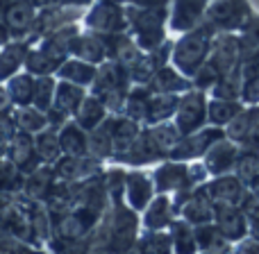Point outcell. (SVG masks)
<instances>
[{
    "mask_svg": "<svg viewBox=\"0 0 259 254\" xmlns=\"http://www.w3.org/2000/svg\"><path fill=\"white\" fill-rule=\"evenodd\" d=\"M127 82H130V73L125 66L116 62V59H105L103 64H98L96 68V77L91 82V91L94 95H98L105 103V107L116 112L123 109L125 105V95H127Z\"/></svg>",
    "mask_w": 259,
    "mask_h": 254,
    "instance_id": "1",
    "label": "cell"
},
{
    "mask_svg": "<svg viewBox=\"0 0 259 254\" xmlns=\"http://www.w3.org/2000/svg\"><path fill=\"white\" fill-rule=\"evenodd\" d=\"M211 27H191L187 30V34L175 43L173 48V64L180 68V73L187 77H193L198 73V68L205 64L207 55L211 48Z\"/></svg>",
    "mask_w": 259,
    "mask_h": 254,
    "instance_id": "2",
    "label": "cell"
},
{
    "mask_svg": "<svg viewBox=\"0 0 259 254\" xmlns=\"http://www.w3.org/2000/svg\"><path fill=\"white\" fill-rule=\"evenodd\" d=\"M127 25L134 30L139 48L157 50L164 41L166 12L161 7H130L125 9Z\"/></svg>",
    "mask_w": 259,
    "mask_h": 254,
    "instance_id": "3",
    "label": "cell"
},
{
    "mask_svg": "<svg viewBox=\"0 0 259 254\" xmlns=\"http://www.w3.org/2000/svg\"><path fill=\"white\" fill-rule=\"evenodd\" d=\"M211 30H237L250 21V7L246 0H211L202 14Z\"/></svg>",
    "mask_w": 259,
    "mask_h": 254,
    "instance_id": "4",
    "label": "cell"
},
{
    "mask_svg": "<svg viewBox=\"0 0 259 254\" xmlns=\"http://www.w3.org/2000/svg\"><path fill=\"white\" fill-rule=\"evenodd\" d=\"M87 30L98 32V34H116L127 27L125 9L118 0H98L91 5V9L84 14Z\"/></svg>",
    "mask_w": 259,
    "mask_h": 254,
    "instance_id": "5",
    "label": "cell"
},
{
    "mask_svg": "<svg viewBox=\"0 0 259 254\" xmlns=\"http://www.w3.org/2000/svg\"><path fill=\"white\" fill-rule=\"evenodd\" d=\"M207 121V98L200 89L189 91L180 98L178 109H175V125L184 134H191L200 129Z\"/></svg>",
    "mask_w": 259,
    "mask_h": 254,
    "instance_id": "6",
    "label": "cell"
},
{
    "mask_svg": "<svg viewBox=\"0 0 259 254\" xmlns=\"http://www.w3.org/2000/svg\"><path fill=\"white\" fill-rule=\"evenodd\" d=\"M53 170L55 177L62 179V182H82V179L100 173V159H96L91 155H82V157L62 155L53 164Z\"/></svg>",
    "mask_w": 259,
    "mask_h": 254,
    "instance_id": "7",
    "label": "cell"
},
{
    "mask_svg": "<svg viewBox=\"0 0 259 254\" xmlns=\"http://www.w3.org/2000/svg\"><path fill=\"white\" fill-rule=\"evenodd\" d=\"M34 18H36V7L32 0H16L12 3L3 14L5 25L9 27L12 39H30L32 41V30H34Z\"/></svg>",
    "mask_w": 259,
    "mask_h": 254,
    "instance_id": "8",
    "label": "cell"
},
{
    "mask_svg": "<svg viewBox=\"0 0 259 254\" xmlns=\"http://www.w3.org/2000/svg\"><path fill=\"white\" fill-rule=\"evenodd\" d=\"M221 136H223L221 129L200 127L191 134H184V136L180 138L178 145L170 150V157H173V159H196V157H202L207 150H209L211 143L219 141Z\"/></svg>",
    "mask_w": 259,
    "mask_h": 254,
    "instance_id": "9",
    "label": "cell"
},
{
    "mask_svg": "<svg viewBox=\"0 0 259 254\" xmlns=\"http://www.w3.org/2000/svg\"><path fill=\"white\" fill-rule=\"evenodd\" d=\"M214 207H241L246 195V184L237 175H216V179L207 186Z\"/></svg>",
    "mask_w": 259,
    "mask_h": 254,
    "instance_id": "10",
    "label": "cell"
},
{
    "mask_svg": "<svg viewBox=\"0 0 259 254\" xmlns=\"http://www.w3.org/2000/svg\"><path fill=\"white\" fill-rule=\"evenodd\" d=\"M7 157L12 159V164L16 166L23 175H27V173H32L34 168H39L41 159H39L36 147H34V134H27V132L16 129L14 138L9 141Z\"/></svg>",
    "mask_w": 259,
    "mask_h": 254,
    "instance_id": "11",
    "label": "cell"
},
{
    "mask_svg": "<svg viewBox=\"0 0 259 254\" xmlns=\"http://www.w3.org/2000/svg\"><path fill=\"white\" fill-rule=\"evenodd\" d=\"M55 170H53V164H41L39 168H34L32 173L25 175L23 179V188L21 193L27 197V200H34V202H48L50 193H53V186H55Z\"/></svg>",
    "mask_w": 259,
    "mask_h": 254,
    "instance_id": "12",
    "label": "cell"
},
{
    "mask_svg": "<svg viewBox=\"0 0 259 254\" xmlns=\"http://www.w3.org/2000/svg\"><path fill=\"white\" fill-rule=\"evenodd\" d=\"M205 170L209 175H223V173H230L234 168V161L239 157V150L234 145V141L230 138H223L221 136L219 141H214L209 145V150L205 152Z\"/></svg>",
    "mask_w": 259,
    "mask_h": 254,
    "instance_id": "13",
    "label": "cell"
},
{
    "mask_svg": "<svg viewBox=\"0 0 259 254\" xmlns=\"http://www.w3.org/2000/svg\"><path fill=\"white\" fill-rule=\"evenodd\" d=\"M71 55L73 57H80L89 64H103L105 59H109V50H107V39L105 34H98V32H84L73 39V45H71Z\"/></svg>",
    "mask_w": 259,
    "mask_h": 254,
    "instance_id": "14",
    "label": "cell"
},
{
    "mask_svg": "<svg viewBox=\"0 0 259 254\" xmlns=\"http://www.w3.org/2000/svg\"><path fill=\"white\" fill-rule=\"evenodd\" d=\"M239 57H241V53H239V39L232 34H223L216 41H211L207 62H209L221 75H225V73L232 71L239 64Z\"/></svg>",
    "mask_w": 259,
    "mask_h": 254,
    "instance_id": "15",
    "label": "cell"
},
{
    "mask_svg": "<svg viewBox=\"0 0 259 254\" xmlns=\"http://www.w3.org/2000/svg\"><path fill=\"white\" fill-rule=\"evenodd\" d=\"M214 225L230 243L241 241L248 234V218L243 216V211L239 207H216Z\"/></svg>",
    "mask_w": 259,
    "mask_h": 254,
    "instance_id": "16",
    "label": "cell"
},
{
    "mask_svg": "<svg viewBox=\"0 0 259 254\" xmlns=\"http://www.w3.org/2000/svg\"><path fill=\"white\" fill-rule=\"evenodd\" d=\"M214 202L209 197L207 186H198L189 193L187 202L182 207V216L184 220H189L191 225H202V223H211L214 220Z\"/></svg>",
    "mask_w": 259,
    "mask_h": 254,
    "instance_id": "17",
    "label": "cell"
},
{
    "mask_svg": "<svg viewBox=\"0 0 259 254\" xmlns=\"http://www.w3.org/2000/svg\"><path fill=\"white\" fill-rule=\"evenodd\" d=\"M30 45H32L30 39H12L0 48V82H7L14 73L23 71Z\"/></svg>",
    "mask_w": 259,
    "mask_h": 254,
    "instance_id": "18",
    "label": "cell"
},
{
    "mask_svg": "<svg viewBox=\"0 0 259 254\" xmlns=\"http://www.w3.org/2000/svg\"><path fill=\"white\" fill-rule=\"evenodd\" d=\"M87 91L84 86L80 84H73V82L66 80H59L57 86H55V98H53V112L62 114L64 118H73L75 109L80 107V103L84 100Z\"/></svg>",
    "mask_w": 259,
    "mask_h": 254,
    "instance_id": "19",
    "label": "cell"
},
{
    "mask_svg": "<svg viewBox=\"0 0 259 254\" xmlns=\"http://www.w3.org/2000/svg\"><path fill=\"white\" fill-rule=\"evenodd\" d=\"M207 0H175L173 14H170V27L178 32H187L200 23L205 14Z\"/></svg>",
    "mask_w": 259,
    "mask_h": 254,
    "instance_id": "20",
    "label": "cell"
},
{
    "mask_svg": "<svg viewBox=\"0 0 259 254\" xmlns=\"http://www.w3.org/2000/svg\"><path fill=\"white\" fill-rule=\"evenodd\" d=\"M57 134H59L62 155H71V157L89 155V132L82 129L73 118L64 123V125L57 129Z\"/></svg>",
    "mask_w": 259,
    "mask_h": 254,
    "instance_id": "21",
    "label": "cell"
},
{
    "mask_svg": "<svg viewBox=\"0 0 259 254\" xmlns=\"http://www.w3.org/2000/svg\"><path fill=\"white\" fill-rule=\"evenodd\" d=\"M123 193H125L127 207H132L134 211H143L148 207V202L152 200V182L148 179V175L134 170V173L125 175Z\"/></svg>",
    "mask_w": 259,
    "mask_h": 254,
    "instance_id": "22",
    "label": "cell"
},
{
    "mask_svg": "<svg viewBox=\"0 0 259 254\" xmlns=\"http://www.w3.org/2000/svg\"><path fill=\"white\" fill-rule=\"evenodd\" d=\"M191 184V170L182 164H164L155 170V186L157 191L166 193V191H182Z\"/></svg>",
    "mask_w": 259,
    "mask_h": 254,
    "instance_id": "23",
    "label": "cell"
},
{
    "mask_svg": "<svg viewBox=\"0 0 259 254\" xmlns=\"http://www.w3.org/2000/svg\"><path fill=\"white\" fill-rule=\"evenodd\" d=\"M107 112L109 109L105 107V103L98 98V95H84V100L80 103V107L75 109V114H73V121L77 123L82 129H87V132H91L94 127H98L100 123L107 118Z\"/></svg>",
    "mask_w": 259,
    "mask_h": 254,
    "instance_id": "24",
    "label": "cell"
},
{
    "mask_svg": "<svg viewBox=\"0 0 259 254\" xmlns=\"http://www.w3.org/2000/svg\"><path fill=\"white\" fill-rule=\"evenodd\" d=\"M96 68H98L96 64H89L80 57H71V59L66 57L55 75H57L59 80L73 82V84H80L87 89V86H91V82H94V77H96Z\"/></svg>",
    "mask_w": 259,
    "mask_h": 254,
    "instance_id": "25",
    "label": "cell"
},
{
    "mask_svg": "<svg viewBox=\"0 0 259 254\" xmlns=\"http://www.w3.org/2000/svg\"><path fill=\"white\" fill-rule=\"evenodd\" d=\"M141 134V127H139V121L134 118H114L112 116V147H114V157L123 155L132 147V143L139 138Z\"/></svg>",
    "mask_w": 259,
    "mask_h": 254,
    "instance_id": "26",
    "label": "cell"
},
{
    "mask_svg": "<svg viewBox=\"0 0 259 254\" xmlns=\"http://www.w3.org/2000/svg\"><path fill=\"white\" fill-rule=\"evenodd\" d=\"M178 103H180V98L175 93H150L143 123L155 125V123L168 121V118L175 114V109H178Z\"/></svg>",
    "mask_w": 259,
    "mask_h": 254,
    "instance_id": "27",
    "label": "cell"
},
{
    "mask_svg": "<svg viewBox=\"0 0 259 254\" xmlns=\"http://www.w3.org/2000/svg\"><path fill=\"white\" fill-rule=\"evenodd\" d=\"M9 91L14 107H23V105H32V93H34V75L27 73L25 68L18 73H14L7 82H5Z\"/></svg>",
    "mask_w": 259,
    "mask_h": 254,
    "instance_id": "28",
    "label": "cell"
},
{
    "mask_svg": "<svg viewBox=\"0 0 259 254\" xmlns=\"http://www.w3.org/2000/svg\"><path fill=\"white\" fill-rule=\"evenodd\" d=\"M12 118L16 123V129L27 134H36L48 127V114L36 109L34 105H23V107L12 109Z\"/></svg>",
    "mask_w": 259,
    "mask_h": 254,
    "instance_id": "29",
    "label": "cell"
},
{
    "mask_svg": "<svg viewBox=\"0 0 259 254\" xmlns=\"http://www.w3.org/2000/svg\"><path fill=\"white\" fill-rule=\"evenodd\" d=\"M89 155L96 159H107L114 157L112 147V116H107L98 127H94L89 132Z\"/></svg>",
    "mask_w": 259,
    "mask_h": 254,
    "instance_id": "30",
    "label": "cell"
},
{
    "mask_svg": "<svg viewBox=\"0 0 259 254\" xmlns=\"http://www.w3.org/2000/svg\"><path fill=\"white\" fill-rule=\"evenodd\" d=\"M143 211H146L143 214V225L148 229H161L173 223V207H170V200L166 195H159L152 202H148V207Z\"/></svg>",
    "mask_w": 259,
    "mask_h": 254,
    "instance_id": "31",
    "label": "cell"
},
{
    "mask_svg": "<svg viewBox=\"0 0 259 254\" xmlns=\"http://www.w3.org/2000/svg\"><path fill=\"white\" fill-rule=\"evenodd\" d=\"M59 66H62V59L44 53V50L36 48V45H30V50H27V55H25V64H23V68H25L27 73H32L34 77L36 75H55Z\"/></svg>",
    "mask_w": 259,
    "mask_h": 254,
    "instance_id": "32",
    "label": "cell"
},
{
    "mask_svg": "<svg viewBox=\"0 0 259 254\" xmlns=\"http://www.w3.org/2000/svg\"><path fill=\"white\" fill-rule=\"evenodd\" d=\"M193 236H196V247L207 252H223L230 247V241L219 232L214 223H202L193 227Z\"/></svg>",
    "mask_w": 259,
    "mask_h": 254,
    "instance_id": "33",
    "label": "cell"
},
{
    "mask_svg": "<svg viewBox=\"0 0 259 254\" xmlns=\"http://www.w3.org/2000/svg\"><path fill=\"white\" fill-rule=\"evenodd\" d=\"M34 147L39 155L41 164H55L62 157V147H59V134L55 127H46L34 134Z\"/></svg>",
    "mask_w": 259,
    "mask_h": 254,
    "instance_id": "34",
    "label": "cell"
},
{
    "mask_svg": "<svg viewBox=\"0 0 259 254\" xmlns=\"http://www.w3.org/2000/svg\"><path fill=\"white\" fill-rule=\"evenodd\" d=\"M146 132H148V136H150V141L159 147L161 155H170V150H173L180 143V138H182V132L178 129V125L168 123V121L155 123V125L150 129H146Z\"/></svg>",
    "mask_w": 259,
    "mask_h": 254,
    "instance_id": "35",
    "label": "cell"
},
{
    "mask_svg": "<svg viewBox=\"0 0 259 254\" xmlns=\"http://www.w3.org/2000/svg\"><path fill=\"white\" fill-rule=\"evenodd\" d=\"M152 93H175V91L189 86V82H184L180 77V73L170 71V68H157V73L148 80Z\"/></svg>",
    "mask_w": 259,
    "mask_h": 254,
    "instance_id": "36",
    "label": "cell"
},
{
    "mask_svg": "<svg viewBox=\"0 0 259 254\" xmlns=\"http://www.w3.org/2000/svg\"><path fill=\"white\" fill-rule=\"evenodd\" d=\"M239 112H241V105H239L237 100L214 98L207 105V121H209L211 125H228Z\"/></svg>",
    "mask_w": 259,
    "mask_h": 254,
    "instance_id": "37",
    "label": "cell"
},
{
    "mask_svg": "<svg viewBox=\"0 0 259 254\" xmlns=\"http://www.w3.org/2000/svg\"><path fill=\"white\" fill-rule=\"evenodd\" d=\"M259 121V107H250V109H243L228 123V138L230 141H239L241 143L246 138V134L252 129V125Z\"/></svg>",
    "mask_w": 259,
    "mask_h": 254,
    "instance_id": "38",
    "label": "cell"
},
{
    "mask_svg": "<svg viewBox=\"0 0 259 254\" xmlns=\"http://www.w3.org/2000/svg\"><path fill=\"white\" fill-rule=\"evenodd\" d=\"M55 86L57 80L55 75H36L34 77V93H32V105L41 112H48L53 107V98H55Z\"/></svg>",
    "mask_w": 259,
    "mask_h": 254,
    "instance_id": "39",
    "label": "cell"
},
{
    "mask_svg": "<svg viewBox=\"0 0 259 254\" xmlns=\"http://www.w3.org/2000/svg\"><path fill=\"white\" fill-rule=\"evenodd\" d=\"M150 93H152V91L143 89V86H137V89L127 91L125 105H123L125 116L134 118V121H139V123H143V118H146V109H148V100H150Z\"/></svg>",
    "mask_w": 259,
    "mask_h": 254,
    "instance_id": "40",
    "label": "cell"
},
{
    "mask_svg": "<svg viewBox=\"0 0 259 254\" xmlns=\"http://www.w3.org/2000/svg\"><path fill=\"white\" fill-rule=\"evenodd\" d=\"M234 170H237V177L241 179L248 188V184L259 175V155H257V150H248L246 147L243 152H239L237 161H234Z\"/></svg>",
    "mask_w": 259,
    "mask_h": 254,
    "instance_id": "41",
    "label": "cell"
},
{
    "mask_svg": "<svg viewBox=\"0 0 259 254\" xmlns=\"http://www.w3.org/2000/svg\"><path fill=\"white\" fill-rule=\"evenodd\" d=\"M170 241L173 247L180 252H191L198 250L196 247V236H193V227L189 220H178V223H170Z\"/></svg>",
    "mask_w": 259,
    "mask_h": 254,
    "instance_id": "42",
    "label": "cell"
},
{
    "mask_svg": "<svg viewBox=\"0 0 259 254\" xmlns=\"http://www.w3.org/2000/svg\"><path fill=\"white\" fill-rule=\"evenodd\" d=\"M23 179H25V175L12 164V159L0 157V191L18 193L23 188Z\"/></svg>",
    "mask_w": 259,
    "mask_h": 254,
    "instance_id": "43",
    "label": "cell"
},
{
    "mask_svg": "<svg viewBox=\"0 0 259 254\" xmlns=\"http://www.w3.org/2000/svg\"><path fill=\"white\" fill-rule=\"evenodd\" d=\"M139 247L146 252H168L173 247V241L166 234H150V236H146V241H141Z\"/></svg>",
    "mask_w": 259,
    "mask_h": 254,
    "instance_id": "44",
    "label": "cell"
},
{
    "mask_svg": "<svg viewBox=\"0 0 259 254\" xmlns=\"http://www.w3.org/2000/svg\"><path fill=\"white\" fill-rule=\"evenodd\" d=\"M241 100L243 103H248V105H259V73L243 77Z\"/></svg>",
    "mask_w": 259,
    "mask_h": 254,
    "instance_id": "45",
    "label": "cell"
},
{
    "mask_svg": "<svg viewBox=\"0 0 259 254\" xmlns=\"http://www.w3.org/2000/svg\"><path fill=\"white\" fill-rule=\"evenodd\" d=\"M241 143L248 147V150H259V121L252 125V129L246 134V138H243Z\"/></svg>",
    "mask_w": 259,
    "mask_h": 254,
    "instance_id": "46",
    "label": "cell"
},
{
    "mask_svg": "<svg viewBox=\"0 0 259 254\" xmlns=\"http://www.w3.org/2000/svg\"><path fill=\"white\" fill-rule=\"evenodd\" d=\"M14 109V103L9 98V91L5 86V82H0V114H12Z\"/></svg>",
    "mask_w": 259,
    "mask_h": 254,
    "instance_id": "47",
    "label": "cell"
},
{
    "mask_svg": "<svg viewBox=\"0 0 259 254\" xmlns=\"http://www.w3.org/2000/svg\"><path fill=\"white\" fill-rule=\"evenodd\" d=\"M7 41H12V34H9V27L5 25V21L0 18V48H3Z\"/></svg>",
    "mask_w": 259,
    "mask_h": 254,
    "instance_id": "48",
    "label": "cell"
},
{
    "mask_svg": "<svg viewBox=\"0 0 259 254\" xmlns=\"http://www.w3.org/2000/svg\"><path fill=\"white\" fill-rule=\"evenodd\" d=\"M239 250L241 252H259V241L257 238H252V241H246L239 245Z\"/></svg>",
    "mask_w": 259,
    "mask_h": 254,
    "instance_id": "49",
    "label": "cell"
},
{
    "mask_svg": "<svg viewBox=\"0 0 259 254\" xmlns=\"http://www.w3.org/2000/svg\"><path fill=\"white\" fill-rule=\"evenodd\" d=\"M134 5H141V7H161L166 0H130Z\"/></svg>",
    "mask_w": 259,
    "mask_h": 254,
    "instance_id": "50",
    "label": "cell"
},
{
    "mask_svg": "<svg viewBox=\"0 0 259 254\" xmlns=\"http://www.w3.org/2000/svg\"><path fill=\"white\" fill-rule=\"evenodd\" d=\"M59 3H68V0H32V5H34L36 9H41V7H50V5H59Z\"/></svg>",
    "mask_w": 259,
    "mask_h": 254,
    "instance_id": "51",
    "label": "cell"
},
{
    "mask_svg": "<svg viewBox=\"0 0 259 254\" xmlns=\"http://www.w3.org/2000/svg\"><path fill=\"white\" fill-rule=\"evenodd\" d=\"M248 229H250L252 238H257V241H259V218H255V220H250V223H248Z\"/></svg>",
    "mask_w": 259,
    "mask_h": 254,
    "instance_id": "52",
    "label": "cell"
}]
</instances>
